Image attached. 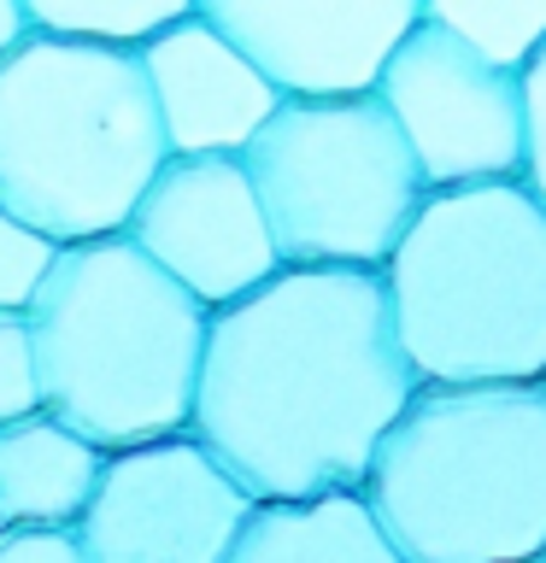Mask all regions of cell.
<instances>
[{"instance_id": "cell-1", "label": "cell", "mask_w": 546, "mask_h": 563, "mask_svg": "<svg viewBox=\"0 0 546 563\" xmlns=\"http://www.w3.org/2000/svg\"><path fill=\"white\" fill-rule=\"evenodd\" d=\"M382 271H282L211 311L188 434L253 505L364 493L417 394Z\"/></svg>"}, {"instance_id": "cell-2", "label": "cell", "mask_w": 546, "mask_h": 563, "mask_svg": "<svg viewBox=\"0 0 546 563\" xmlns=\"http://www.w3.org/2000/svg\"><path fill=\"white\" fill-rule=\"evenodd\" d=\"M42 411L106 457L188 434L211 311L130 235L59 246L30 299Z\"/></svg>"}, {"instance_id": "cell-3", "label": "cell", "mask_w": 546, "mask_h": 563, "mask_svg": "<svg viewBox=\"0 0 546 563\" xmlns=\"http://www.w3.org/2000/svg\"><path fill=\"white\" fill-rule=\"evenodd\" d=\"M400 563L546 558V382L417 387L364 475Z\"/></svg>"}, {"instance_id": "cell-4", "label": "cell", "mask_w": 546, "mask_h": 563, "mask_svg": "<svg viewBox=\"0 0 546 563\" xmlns=\"http://www.w3.org/2000/svg\"><path fill=\"white\" fill-rule=\"evenodd\" d=\"M165 158L141 53L30 30L0 59V211L53 246L123 235Z\"/></svg>"}, {"instance_id": "cell-5", "label": "cell", "mask_w": 546, "mask_h": 563, "mask_svg": "<svg viewBox=\"0 0 546 563\" xmlns=\"http://www.w3.org/2000/svg\"><path fill=\"white\" fill-rule=\"evenodd\" d=\"M382 288L423 387L546 382V211L523 183L429 188Z\"/></svg>"}, {"instance_id": "cell-6", "label": "cell", "mask_w": 546, "mask_h": 563, "mask_svg": "<svg viewBox=\"0 0 546 563\" xmlns=\"http://www.w3.org/2000/svg\"><path fill=\"white\" fill-rule=\"evenodd\" d=\"M241 165L259 188L276 258L294 271H387L429 194L376 95L282 100Z\"/></svg>"}, {"instance_id": "cell-7", "label": "cell", "mask_w": 546, "mask_h": 563, "mask_svg": "<svg viewBox=\"0 0 546 563\" xmlns=\"http://www.w3.org/2000/svg\"><path fill=\"white\" fill-rule=\"evenodd\" d=\"M253 510L247 487L200 440L171 434L106 457L70 534L83 563H229Z\"/></svg>"}, {"instance_id": "cell-8", "label": "cell", "mask_w": 546, "mask_h": 563, "mask_svg": "<svg viewBox=\"0 0 546 563\" xmlns=\"http://www.w3.org/2000/svg\"><path fill=\"white\" fill-rule=\"evenodd\" d=\"M376 100L429 188H482L523 176V77L482 65L429 12L400 42Z\"/></svg>"}, {"instance_id": "cell-9", "label": "cell", "mask_w": 546, "mask_h": 563, "mask_svg": "<svg viewBox=\"0 0 546 563\" xmlns=\"http://www.w3.org/2000/svg\"><path fill=\"white\" fill-rule=\"evenodd\" d=\"M123 235L206 311L236 306L282 271L241 158H165Z\"/></svg>"}, {"instance_id": "cell-10", "label": "cell", "mask_w": 546, "mask_h": 563, "mask_svg": "<svg viewBox=\"0 0 546 563\" xmlns=\"http://www.w3.org/2000/svg\"><path fill=\"white\" fill-rule=\"evenodd\" d=\"M206 18L282 100L324 106L376 95L423 0H211Z\"/></svg>"}, {"instance_id": "cell-11", "label": "cell", "mask_w": 546, "mask_h": 563, "mask_svg": "<svg viewBox=\"0 0 546 563\" xmlns=\"http://www.w3.org/2000/svg\"><path fill=\"white\" fill-rule=\"evenodd\" d=\"M141 70L171 158H241L282 106L253 59L206 18V7H188L165 35H153L141 47Z\"/></svg>"}, {"instance_id": "cell-12", "label": "cell", "mask_w": 546, "mask_h": 563, "mask_svg": "<svg viewBox=\"0 0 546 563\" xmlns=\"http://www.w3.org/2000/svg\"><path fill=\"white\" fill-rule=\"evenodd\" d=\"M106 452L35 411L0 429V517L7 528H77Z\"/></svg>"}, {"instance_id": "cell-13", "label": "cell", "mask_w": 546, "mask_h": 563, "mask_svg": "<svg viewBox=\"0 0 546 563\" xmlns=\"http://www.w3.org/2000/svg\"><path fill=\"white\" fill-rule=\"evenodd\" d=\"M229 563H400L364 493L259 505L247 517Z\"/></svg>"}, {"instance_id": "cell-14", "label": "cell", "mask_w": 546, "mask_h": 563, "mask_svg": "<svg viewBox=\"0 0 546 563\" xmlns=\"http://www.w3.org/2000/svg\"><path fill=\"white\" fill-rule=\"evenodd\" d=\"M423 12L505 77H523L546 47V0H423Z\"/></svg>"}, {"instance_id": "cell-15", "label": "cell", "mask_w": 546, "mask_h": 563, "mask_svg": "<svg viewBox=\"0 0 546 563\" xmlns=\"http://www.w3.org/2000/svg\"><path fill=\"white\" fill-rule=\"evenodd\" d=\"M24 12H30V30L112 47V53H141L153 35H165L188 12V0H30Z\"/></svg>"}, {"instance_id": "cell-16", "label": "cell", "mask_w": 546, "mask_h": 563, "mask_svg": "<svg viewBox=\"0 0 546 563\" xmlns=\"http://www.w3.org/2000/svg\"><path fill=\"white\" fill-rule=\"evenodd\" d=\"M53 258H59V246L47 235H35L30 223L0 211V311H30V299L42 294Z\"/></svg>"}, {"instance_id": "cell-17", "label": "cell", "mask_w": 546, "mask_h": 563, "mask_svg": "<svg viewBox=\"0 0 546 563\" xmlns=\"http://www.w3.org/2000/svg\"><path fill=\"white\" fill-rule=\"evenodd\" d=\"M42 411V387H35V346H30V317L0 311V429Z\"/></svg>"}, {"instance_id": "cell-18", "label": "cell", "mask_w": 546, "mask_h": 563, "mask_svg": "<svg viewBox=\"0 0 546 563\" xmlns=\"http://www.w3.org/2000/svg\"><path fill=\"white\" fill-rule=\"evenodd\" d=\"M517 183L546 211V47L523 70V176Z\"/></svg>"}, {"instance_id": "cell-19", "label": "cell", "mask_w": 546, "mask_h": 563, "mask_svg": "<svg viewBox=\"0 0 546 563\" xmlns=\"http://www.w3.org/2000/svg\"><path fill=\"white\" fill-rule=\"evenodd\" d=\"M0 563H83L70 528H0Z\"/></svg>"}, {"instance_id": "cell-20", "label": "cell", "mask_w": 546, "mask_h": 563, "mask_svg": "<svg viewBox=\"0 0 546 563\" xmlns=\"http://www.w3.org/2000/svg\"><path fill=\"white\" fill-rule=\"evenodd\" d=\"M24 35H30V12L18 7V0H0V59H7Z\"/></svg>"}, {"instance_id": "cell-21", "label": "cell", "mask_w": 546, "mask_h": 563, "mask_svg": "<svg viewBox=\"0 0 546 563\" xmlns=\"http://www.w3.org/2000/svg\"><path fill=\"white\" fill-rule=\"evenodd\" d=\"M0 528H7V517H0Z\"/></svg>"}, {"instance_id": "cell-22", "label": "cell", "mask_w": 546, "mask_h": 563, "mask_svg": "<svg viewBox=\"0 0 546 563\" xmlns=\"http://www.w3.org/2000/svg\"><path fill=\"white\" fill-rule=\"evenodd\" d=\"M540 563H546V558H540Z\"/></svg>"}]
</instances>
